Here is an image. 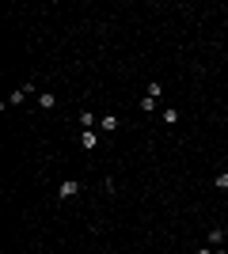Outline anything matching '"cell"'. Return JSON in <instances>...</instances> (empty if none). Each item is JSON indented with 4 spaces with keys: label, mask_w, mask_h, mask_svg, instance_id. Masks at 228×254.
Listing matches in <instances>:
<instances>
[{
    "label": "cell",
    "mask_w": 228,
    "mask_h": 254,
    "mask_svg": "<svg viewBox=\"0 0 228 254\" xmlns=\"http://www.w3.org/2000/svg\"><path fill=\"white\" fill-rule=\"evenodd\" d=\"M38 106H42V110H54V106H57V95H54V91H42V95H38Z\"/></svg>",
    "instance_id": "3"
},
{
    "label": "cell",
    "mask_w": 228,
    "mask_h": 254,
    "mask_svg": "<svg viewBox=\"0 0 228 254\" xmlns=\"http://www.w3.org/2000/svg\"><path fill=\"white\" fill-rule=\"evenodd\" d=\"M99 126H103V129H107V133H111V129H118V118H114V114H107V118H103Z\"/></svg>",
    "instance_id": "7"
},
{
    "label": "cell",
    "mask_w": 228,
    "mask_h": 254,
    "mask_svg": "<svg viewBox=\"0 0 228 254\" xmlns=\"http://www.w3.org/2000/svg\"><path fill=\"white\" fill-rule=\"evenodd\" d=\"M217 254H228V251H217Z\"/></svg>",
    "instance_id": "10"
},
{
    "label": "cell",
    "mask_w": 228,
    "mask_h": 254,
    "mask_svg": "<svg viewBox=\"0 0 228 254\" xmlns=\"http://www.w3.org/2000/svg\"><path fill=\"white\" fill-rule=\"evenodd\" d=\"M156 106H160V102L152 99V95H144V99H141V110H148V114H152V110H156Z\"/></svg>",
    "instance_id": "5"
},
{
    "label": "cell",
    "mask_w": 228,
    "mask_h": 254,
    "mask_svg": "<svg viewBox=\"0 0 228 254\" xmlns=\"http://www.w3.org/2000/svg\"><path fill=\"white\" fill-rule=\"evenodd\" d=\"M164 122H168V126H175V122H179V110H175V106H168V110H164Z\"/></svg>",
    "instance_id": "6"
},
{
    "label": "cell",
    "mask_w": 228,
    "mask_h": 254,
    "mask_svg": "<svg viewBox=\"0 0 228 254\" xmlns=\"http://www.w3.org/2000/svg\"><path fill=\"white\" fill-rule=\"evenodd\" d=\"M80 126L91 129V126H95V114H91V110H80Z\"/></svg>",
    "instance_id": "4"
},
{
    "label": "cell",
    "mask_w": 228,
    "mask_h": 254,
    "mask_svg": "<svg viewBox=\"0 0 228 254\" xmlns=\"http://www.w3.org/2000/svg\"><path fill=\"white\" fill-rule=\"evenodd\" d=\"M213 186H217V190H228V171H221V175H217Z\"/></svg>",
    "instance_id": "8"
},
{
    "label": "cell",
    "mask_w": 228,
    "mask_h": 254,
    "mask_svg": "<svg viewBox=\"0 0 228 254\" xmlns=\"http://www.w3.org/2000/svg\"><path fill=\"white\" fill-rule=\"evenodd\" d=\"M80 148H87V152L99 148V133H95V129H84V133H80Z\"/></svg>",
    "instance_id": "2"
},
{
    "label": "cell",
    "mask_w": 228,
    "mask_h": 254,
    "mask_svg": "<svg viewBox=\"0 0 228 254\" xmlns=\"http://www.w3.org/2000/svg\"><path fill=\"white\" fill-rule=\"evenodd\" d=\"M76 194H80V182H76V178H65V182L57 186V198H61V201L76 198Z\"/></svg>",
    "instance_id": "1"
},
{
    "label": "cell",
    "mask_w": 228,
    "mask_h": 254,
    "mask_svg": "<svg viewBox=\"0 0 228 254\" xmlns=\"http://www.w3.org/2000/svg\"><path fill=\"white\" fill-rule=\"evenodd\" d=\"M194 254H217V251H213V247H201V251H194Z\"/></svg>",
    "instance_id": "9"
}]
</instances>
